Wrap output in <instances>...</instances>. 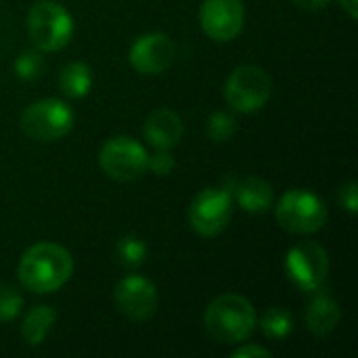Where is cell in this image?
Segmentation results:
<instances>
[{
    "label": "cell",
    "instance_id": "8fae6325",
    "mask_svg": "<svg viewBox=\"0 0 358 358\" xmlns=\"http://www.w3.org/2000/svg\"><path fill=\"white\" fill-rule=\"evenodd\" d=\"M176 57V46L170 36L162 31L145 34L134 40L130 48V65L143 76H157L164 73Z\"/></svg>",
    "mask_w": 358,
    "mask_h": 358
},
{
    "label": "cell",
    "instance_id": "e0dca14e",
    "mask_svg": "<svg viewBox=\"0 0 358 358\" xmlns=\"http://www.w3.org/2000/svg\"><path fill=\"white\" fill-rule=\"evenodd\" d=\"M57 319V313L50 306H34L27 310L23 325H21V336L29 346H40L48 331L52 329V323Z\"/></svg>",
    "mask_w": 358,
    "mask_h": 358
},
{
    "label": "cell",
    "instance_id": "6da1fadb",
    "mask_svg": "<svg viewBox=\"0 0 358 358\" xmlns=\"http://www.w3.org/2000/svg\"><path fill=\"white\" fill-rule=\"evenodd\" d=\"M19 281L34 294H50L61 289L73 275L71 254L57 243H36L19 260Z\"/></svg>",
    "mask_w": 358,
    "mask_h": 358
},
{
    "label": "cell",
    "instance_id": "d6986e66",
    "mask_svg": "<svg viewBox=\"0 0 358 358\" xmlns=\"http://www.w3.org/2000/svg\"><path fill=\"white\" fill-rule=\"evenodd\" d=\"M115 258L122 266L126 268H136L145 262L147 258V245L141 237L136 235H126L117 241L115 245Z\"/></svg>",
    "mask_w": 358,
    "mask_h": 358
},
{
    "label": "cell",
    "instance_id": "cb8c5ba5",
    "mask_svg": "<svg viewBox=\"0 0 358 358\" xmlns=\"http://www.w3.org/2000/svg\"><path fill=\"white\" fill-rule=\"evenodd\" d=\"M340 203H342V208H346L348 214L358 212V185L355 180H350L346 187L340 189Z\"/></svg>",
    "mask_w": 358,
    "mask_h": 358
},
{
    "label": "cell",
    "instance_id": "9c48e42d",
    "mask_svg": "<svg viewBox=\"0 0 358 358\" xmlns=\"http://www.w3.org/2000/svg\"><path fill=\"white\" fill-rule=\"evenodd\" d=\"M285 273L302 292H317L329 273V256L317 241H300L285 256Z\"/></svg>",
    "mask_w": 358,
    "mask_h": 358
},
{
    "label": "cell",
    "instance_id": "2e32d148",
    "mask_svg": "<svg viewBox=\"0 0 358 358\" xmlns=\"http://www.w3.org/2000/svg\"><path fill=\"white\" fill-rule=\"evenodd\" d=\"M92 86V71L86 63H67L59 73V88L67 99H82Z\"/></svg>",
    "mask_w": 358,
    "mask_h": 358
},
{
    "label": "cell",
    "instance_id": "ffe728a7",
    "mask_svg": "<svg viewBox=\"0 0 358 358\" xmlns=\"http://www.w3.org/2000/svg\"><path fill=\"white\" fill-rule=\"evenodd\" d=\"M237 132V120L227 111H216L206 122V134L214 143H224Z\"/></svg>",
    "mask_w": 358,
    "mask_h": 358
},
{
    "label": "cell",
    "instance_id": "7c38bea8",
    "mask_svg": "<svg viewBox=\"0 0 358 358\" xmlns=\"http://www.w3.org/2000/svg\"><path fill=\"white\" fill-rule=\"evenodd\" d=\"M113 300H115L117 310L124 317L132 321H147L157 310L159 298H157L155 285L149 279L141 275H130V277H124L115 285Z\"/></svg>",
    "mask_w": 358,
    "mask_h": 358
},
{
    "label": "cell",
    "instance_id": "7402d4cb",
    "mask_svg": "<svg viewBox=\"0 0 358 358\" xmlns=\"http://www.w3.org/2000/svg\"><path fill=\"white\" fill-rule=\"evenodd\" d=\"M21 308H23L21 294L10 285H0V323L17 319Z\"/></svg>",
    "mask_w": 358,
    "mask_h": 358
},
{
    "label": "cell",
    "instance_id": "603a6c76",
    "mask_svg": "<svg viewBox=\"0 0 358 358\" xmlns=\"http://www.w3.org/2000/svg\"><path fill=\"white\" fill-rule=\"evenodd\" d=\"M174 166H176V162L166 149H155V153L149 155V159H147V170H151L157 176H168L174 170Z\"/></svg>",
    "mask_w": 358,
    "mask_h": 358
},
{
    "label": "cell",
    "instance_id": "8992f818",
    "mask_svg": "<svg viewBox=\"0 0 358 358\" xmlns=\"http://www.w3.org/2000/svg\"><path fill=\"white\" fill-rule=\"evenodd\" d=\"M73 111L67 103L57 99H42L25 107L21 113V130L42 143H52L67 136L73 128Z\"/></svg>",
    "mask_w": 358,
    "mask_h": 358
},
{
    "label": "cell",
    "instance_id": "5b68a950",
    "mask_svg": "<svg viewBox=\"0 0 358 358\" xmlns=\"http://www.w3.org/2000/svg\"><path fill=\"white\" fill-rule=\"evenodd\" d=\"M273 92L271 76L258 65H239L231 71L224 84V99L239 113L260 111Z\"/></svg>",
    "mask_w": 358,
    "mask_h": 358
},
{
    "label": "cell",
    "instance_id": "5bb4252c",
    "mask_svg": "<svg viewBox=\"0 0 358 358\" xmlns=\"http://www.w3.org/2000/svg\"><path fill=\"white\" fill-rule=\"evenodd\" d=\"M239 206L250 214H264L273 208V187L260 176H248L235 187Z\"/></svg>",
    "mask_w": 358,
    "mask_h": 358
},
{
    "label": "cell",
    "instance_id": "9a60e30c",
    "mask_svg": "<svg viewBox=\"0 0 358 358\" xmlns=\"http://www.w3.org/2000/svg\"><path fill=\"white\" fill-rule=\"evenodd\" d=\"M340 306L329 296H317L306 313V329L317 338H327L340 325Z\"/></svg>",
    "mask_w": 358,
    "mask_h": 358
},
{
    "label": "cell",
    "instance_id": "484cf974",
    "mask_svg": "<svg viewBox=\"0 0 358 358\" xmlns=\"http://www.w3.org/2000/svg\"><path fill=\"white\" fill-rule=\"evenodd\" d=\"M302 10H321L327 6L329 0H294Z\"/></svg>",
    "mask_w": 358,
    "mask_h": 358
},
{
    "label": "cell",
    "instance_id": "ac0fdd59",
    "mask_svg": "<svg viewBox=\"0 0 358 358\" xmlns=\"http://www.w3.org/2000/svg\"><path fill=\"white\" fill-rule=\"evenodd\" d=\"M260 329L268 340H275V342L285 340L294 331V317L283 306H273L262 315Z\"/></svg>",
    "mask_w": 358,
    "mask_h": 358
},
{
    "label": "cell",
    "instance_id": "52a82bcc",
    "mask_svg": "<svg viewBox=\"0 0 358 358\" xmlns=\"http://www.w3.org/2000/svg\"><path fill=\"white\" fill-rule=\"evenodd\" d=\"M147 159L149 153L145 151V147L130 136L109 138L99 153L101 170L117 182H130L141 178L147 172Z\"/></svg>",
    "mask_w": 358,
    "mask_h": 358
},
{
    "label": "cell",
    "instance_id": "277c9868",
    "mask_svg": "<svg viewBox=\"0 0 358 358\" xmlns=\"http://www.w3.org/2000/svg\"><path fill=\"white\" fill-rule=\"evenodd\" d=\"M277 222L281 229L294 235H310L325 227L327 208L319 195L306 189H292L283 193L275 208Z\"/></svg>",
    "mask_w": 358,
    "mask_h": 358
},
{
    "label": "cell",
    "instance_id": "44dd1931",
    "mask_svg": "<svg viewBox=\"0 0 358 358\" xmlns=\"http://www.w3.org/2000/svg\"><path fill=\"white\" fill-rule=\"evenodd\" d=\"M44 71V59L38 50H23L15 61V73L23 82H31L40 78Z\"/></svg>",
    "mask_w": 358,
    "mask_h": 358
},
{
    "label": "cell",
    "instance_id": "4316f807",
    "mask_svg": "<svg viewBox=\"0 0 358 358\" xmlns=\"http://www.w3.org/2000/svg\"><path fill=\"white\" fill-rule=\"evenodd\" d=\"M340 4H342V8L352 17V19H357L358 17V6H357V0H340Z\"/></svg>",
    "mask_w": 358,
    "mask_h": 358
},
{
    "label": "cell",
    "instance_id": "ba28073f",
    "mask_svg": "<svg viewBox=\"0 0 358 358\" xmlns=\"http://www.w3.org/2000/svg\"><path fill=\"white\" fill-rule=\"evenodd\" d=\"M233 214V195L229 189L210 187L199 191L189 206V224L201 237L220 235Z\"/></svg>",
    "mask_w": 358,
    "mask_h": 358
},
{
    "label": "cell",
    "instance_id": "3957f363",
    "mask_svg": "<svg viewBox=\"0 0 358 358\" xmlns=\"http://www.w3.org/2000/svg\"><path fill=\"white\" fill-rule=\"evenodd\" d=\"M29 38L38 50L55 52L67 46L73 34V19L67 8L52 0H38L27 15Z\"/></svg>",
    "mask_w": 358,
    "mask_h": 358
},
{
    "label": "cell",
    "instance_id": "7a4b0ae2",
    "mask_svg": "<svg viewBox=\"0 0 358 358\" xmlns=\"http://www.w3.org/2000/svg\"><path fill=\"white\" fill-rule=\"evenodd\" d=\"M208 336L220 344H241L256 329V310L239 294H224L210 302L203 315Z\"/></svg>",
    "mask_w": 358,
    "mask_h": 358
},
{
    "label": "cell",
    "instance_id": "30bf717a",
    "mask_svg": "<svg viewBox=\"0 0 358 358\" xmlns=\"http://www.w3.org/2000/svg\"><path fill=\"white\" fill-rule=\"evenodd\" d=\"M201 29L214 42H229L243 29L245 8L241 0H203L199 10Z\"/></svg>",
    "mask_w": 358,
    "mask_h": 358
},
{
    "label": "cell",
    "instance_id": "d4e9b609",
    "mask_svg": "<svg viewBox=\"0 0 358 358\" xmlns=\"http://www.w3.org/2000/svg\"><path fill=\"white\" fill-rule=\"evenodd\" d=\"M231 357L233 358H268L271 357V350H266V348H262V346H256V344H248V346L237 348Z\"/></svg>",
    "mask_w": 358,
    "mask_h": 358
},
{
    "label": "cell",
    "instance_id": "4fadbf2b",
    "mask_svg": "<svg viewBox=\"0 0 358 358\" xmlns=\"http://www.w3.org/2000/svg\"><path fill=\"white\" fill-rule=\"evenodd\" d=\"M182 120L172 109H155L145 120V138L153 149H172L182 136Z\"/></svg>",
    "mask_w": 358,
    "mask_h": 358
}]
</instances>
